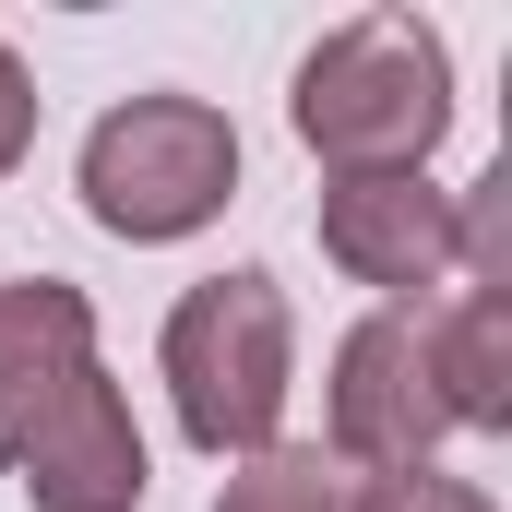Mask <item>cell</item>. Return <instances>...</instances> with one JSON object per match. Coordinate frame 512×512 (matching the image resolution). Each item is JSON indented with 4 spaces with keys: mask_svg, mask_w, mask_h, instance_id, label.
Masks as SVG:
<instances>
[{
    "mask_svg": "<svg viewBox=\"0 0 512 512\" xmlns=\"http://www.w3.org/2000/svg\"><path fill=\"white\" fill-rule=\"evenodd\" d=\"M286 131L334 179H405V167H429L441 131H453V48H441V24H417V12L334 24L298 60V84H286Z\"/></svg>",
    "mask_w": 512,
    "mask_h": 512,
    "instance_id": "6da1fadb",
    "label": "cell"
},
{
    "mask_svg": "<svg viewBox=\"0 0 512 512\" xmlns=\"http://www.w3.org/2000/svg\"><path fill=\"white\" fill-rule=\"evenodd\" d=\"M155 370H167V405H179V441L215 453V465H251L286 441V393H298V310L262 262H227L203 274L167 334H155Z\"/></svg>",
    "mask_w": 512,
    "mask_h": 512,
    "instance_id": "7a4b0ae2",
    "label": "cell"
},
{
    "mask_svg": "<svg viewBox=\"0 0 512 512\" xmlns=\"http://www.w3.org/2000/svg\"><path fill=\"white\" fill-rule=\"evenodd\" d=\"M84 215L131 239V251H167V239H203L239 191V120L215 96H120L108 120L84 131V167H72Z\"/></svg>",
    "mask_w": 512,
    "mask_h": 512,
    "instance_id": "3957f363",
    "label": "cell"
},
{
    "mask_svg": "<svg viewBox=\"0 0 512 512\" xmlns=\"http://www.w3.org/2000/svg\"><path fill=\"white\" fill-rule=\"evenodd\" d=\"M441 441H453V417H441V382H429V334H417V310L346 322L334 382H322V453H334L346 477H417Z\"/></svg>",
    "mask_w": 512,
    "mask_h": 512,
    "instance_id": "277c9868",
    "label": "cell"
},
{
    "mask_svg": "<svg viewBox=\"0 0 512 512\" xmlns=\"http://www.w3.org/2000/svg\"><path fill=\"white\" fill-rule=\"evenodd\" d=\"M322 262L346 286H370L382 310H417L429 286L465 274V215H453V191H429V167H405V179H322Z\"/></svg>",
    "mask_w": 512,
    "mask_h": 512,
    "instance_id": "5b68a950",
    "label": "cell"
},
{
    "mask_svg": "<svg viewBox=\"0 0 512 512\" xmlns=\"http://www.w3.org/2000/svg\"><path fill=\"white\" fill-rule=\"evenodd\" d=\"M12 477H24L36 512H143L155 465H143V429H131V393L108 382V358L36 417V441L12 453Z\"/></svg>",
    "mask_w": 512,
    "mask_h": 512,
    "instance_id": "8992f818",
    "label": "cell"
},
{
    "mask_svg": "<svg viewBox=\"0 0 512 512\" xmlns=\"http://www.w3.org/2000/svg\"><path fill=\"white\" fill-rule=\"evenodd\" d=\"M96 370V298L60 286V274H24L0 286V465L36 441V417Z\"/></svg>",
    "mask_w": 512,
    "mask_h": 512,
    "instance_id": "52a82bcc",
    "label": "cell"
},
{
    "mask_svg": "<svg viewBox=\"0 0 512 512\" xmlns=\"http://www.w3.org/2000/svg\"><path fill=\"white\" fill-rule=\"evenodd\" d=\"M429 334V382H441V417L453 429H512V286H453Z\"/></svg>",
    "mask_w": 512,
    "mask_h": 512,
    "instance_id": "ba28073f",
    "label": "cell"
},
{
    "mask_svg": "<svg viewBox=\"0 0 512 512\" xmlns=\"http://www.w3.org/2000/svg\"><path fill=\"white\" fill-rule=\"evenodd\" d=\"M215 512H370V477H346L322 441H274L215 489Z\"/></svg>",
    "mask_w": 512,
    "mask_h": 512,
    "instance_id": "9c48e42d",
    "label": "cell"
},
{
    "mask_svg": "<svg viewBox=\"0 0 512 512\" xmlns=\"http://www.w3.org/2000/svg\"><path fill=\"white\" fill-rule=\"evenodd\" d=\"M370 512H501L477 477H441V465H417V477H370Z\"/></svg>",
    "mask_w": 512,
    "mask_h": 512,
    "instance_id": "30bf717a",
    "label": "cell"
},
{
    "mask_svg": "<svg viewBox=\"0 0 512 512\" xmlns=\"http://www.w3.org/2000/svg\"><path fill=\"white\" fill-rule=\"evenodd\" d=\"M36 155V72L12 60V36H0V179Z\"/></svg>",
    "mask_w": 512,
    "mask_h": 512,
    "instance_id": "8fae6325",
    "label": "cell"
}]
</instances>
